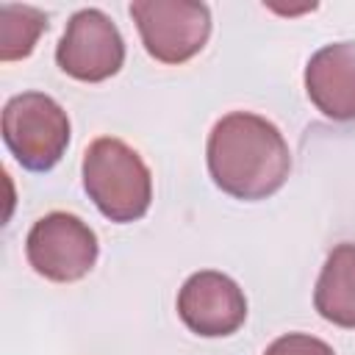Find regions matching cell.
Listing matches in <instances>:
<instances>
[{"label":"cell","instance_id":"ba28073f","mask_svg":"<svg viewBox=\"0 0 355 355\" xmlns=\"http://www.w3.org/2000/svg\"><path fill=\"white\" fill-rule=\"evenodd\" d=\"M305 92L330 119H355V42L316 50L305 67Z\"/></svg>","mask_w":355,"mask_h":355},{"label":"cell","instance_id":"7a4b0ae2","mask_svg":"<svg viewBox=\"0 0 355 355\" xmlns=\"http://www.w3.org/2000/svg\"><path fill=\"white\" fill-rule=\"evenodd\" d=\"M83 189L111 222H136L153 200V178L141 155L122 139L100 136L83 153Z\"/></svg>","mask_w":355,"mask_h":355},{"label":"cell","instance_id":"8992f818","mask_svg":"<svg viewBox=\"0 0 355 355\" xmlns=\"http://www.w3.org/2000/svg\"><path fill=\"white\" fill-rule=\"evenodd\" d=\"M58 67L83 83H100L119 72L125 61V42L116 25L100 8H80L67 22L55 47Z\"/></svg>","mask_w":355,"mask_h":355},{"label":"cell","instance_id":"9c48e42d","mask_svg":"<svg viewBox=\"0 0 355 355\" xmlns=\"http://www.w3.org/2000/svg\"><path fill=\"white\" fill-rule=\"evenodd\" d=\"M313 308L338 327H355V244L330 250L313 291Z\"/></svg>","mask_w":355,"mask_h":355},{"label":"cell","instance_id":"5b68a950","mask_svg":"<svg viewBox=\"0 0 355 355\" xmlns=\"http://www.w3.org/2000/svg\"><path fill=\"white\" fill-rule=\"evenodd\" d=\"M97 236L75 214L53 211L33 222L25 239V258L36 275L53 283L86 277L97 261Z\"/></svg>","mask_w":355,"mask_h":355},{"label":"cell","instance_id":"30bf717a","mask_svg":"<svg viewBox=\"0 0 355 355\" xmlns=\"http://www.w3.org/2000/svg\"><path fill=\"white\" fill-rule=\"evenodd\" d=\"M47 31V14L33 6L3 3L0 6V61L28 58Z\"/></svg>","mask_w":355,"mask_h":355},{"label":"cell","instance_id":"8fae6325","mask_svg":"<svg viewBox=\"0 0 355 355\" xmlns=\"http://www.w3.org/2000/svg\"><path fill=\"white\" fill-rule=\"evenodd\" d=\"M263 355H336L330 344H324L322 338H313L308 333H286L280 338H275Z\"/></svg>","mask_w":355,"mask_h":355},{"label":"cell","instance_id":"6da1fadb","mask_svg":"<svg viewBox=\"0 0 355 355\" xmlns=\"http://www.w3.org/2000/svg\"><path fill=\"white\" fill-rule=\"evenodd\" d=\"M208 172L216 189L236 200H266L291 172V150L269 119L233 111L208 136Z\"/></svg>","mask_w":355,"mask_h":355},{"label":"cell","instance_id":"277c9868","mask_svg":"<svg viewBox=\"0 0 355 355\" xmlns=\"http://www.w3.org/2000/svg\"><path fill=\"white\" fill-rule=\"evenodd\" d=\"M128 11L139 28L144 50L161 64H183L194 58L211 36V11L205 3L136 0Z\"/></svg>","mask_w":355,"mask_h":355},{"label":"cell","instance_id":"52a82bcc","mask_svg":"<svg viewBox=\"0 0 355 355\" xmlns=\"http://www.w3.org/2000/svg\"><path fill=\"white\" fill-rule=\"evenodd\" d=\"M178 316L183 324L202 336L219 338L236 333L247 319V300L236 280L222 272H194L178 294Z\"/></svg>","mask_w":355,"mask_h":355},{"label":"cell","instance_id":"3957f363","mask_svg":"<svg viewBox=\"0 0 355 355\" xmlns=\"http://www.w3.org/2000/svg\"><path fill=\"white\" fill-rule=\"evenodd\" d=\"M3 141L28 172L53 169L69 144V116L44 92L14 94L3 108Z\"/></svg>","mask_w":355,"mask_h":355}]
</instances>
